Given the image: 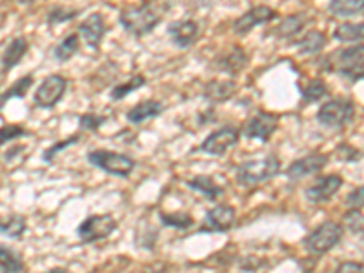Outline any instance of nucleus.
I'll list each match as a JSON object with an SVG mask.
<instances>
[{
  "instance_id": "16",
  "label": "nucleus",
  "mask_w": 364,
  "mask_h": 273,
  "mask_svg": "<svg viewBox=\"0 0 364 273\" xmlns=\"http://www.w3.org/2000/svg\"><path fill=\"white\" fill-rule=\"evenodd\" d=\"M106 22L100 13H93L87 18H84L79 24V35L84 38L91 50H99L102 44V37L106 35Z\"/></svg>"
},
{
  "instance_id": "28",
  "label": "nucleus",
  "mask_w": 364,
  "mask_h": 273,
  "mask_svg": "<svg viewBox=\"0 0 364 273\" xmlns=\"http://www.w3.org/2000/svg\"><path fill=\"white\" fill-rule=\"evenodd\" d=\"M301 95H302V102L304 104L318 102V100L324 99V97L328 95V87L321 79L308 80L304 86H301Z\"/></svg>"
},
{
  "instance_id": "24",
  "label": "nucleus",
  "mask_w": 364,
  "mask_h": 273,
  "mask_svg": "<svg viewBox=\"0 0 364 273\" xmlns=\"http://www.w3.org/2000/svg\"><path fill=\"white\" fill-rule=\"evenodd\" d=\"M304 26H306L304 15H290V17H286L277 28L272 29V35H275L277 38H290L301 33Z\"/></svg>"
},
{
  "instance_id": "17",
  "label": "nucleus",
  "mask_w": 364,
  "mask_h": 273,
  "mask_svg": "<svg viewBox=\"0 0 364 273\" xmlns=\"http://www.w3.org/2000/svg\"><path fill=\"white\" fill-rule=\"evenodd\" d=\"M29 50V44L24 37H15L8 46H6L2 58H0V66H2V73H9L13 68H17L22 63V58L26 57Z\"/></svg>"
},
{
  "instance_id": "31",
  "label": "nucleus",
  "mask_w": 364,
  "mask_h": 273,
  "mask_svg": "<svg viewBox=\"0 0 364 273\" xmlns=\"http://www.w3.org/2000/svg\"><path fill=\"white\" fill-rule=\"evenodd\" d=\"M31 86H33V75H24V77L15 80V82L2 93V100H4L6 104L11 99H24Z\"/></svg>"
},
{
  "instance_id": "8",
  "label": "nucleus",
  "mask_w": 364,
  "mask_h": 273,
  "mask_svg": "<svg viewBox=\"0 0 364 273\" xmlns=\"http://www.w3.org/2000/svg\"><path fill=\"white\" fill-rule=\"evenodd\" d=\"M68 90V80L64 79L63 75H50L46 77L37 87L33 95V102L37 108L41 109H51L55 108L60 100H63L64 93Z\"/></svg>"
},
{
  "instance_id": "3",
  "label": "nucleus",
  "mask_w": 364,
  "mask_h": 273,
  "mask_svg": "<svg viewBox=\"0 0 364 273\" xmlns=\"http://www.w3.org/2000/svg\"><path fill=\"white\" fill-rule=\"evenodd\" d=\"M281 173V161L275 155H266L261 159H252V161L242 162L237 166V182L242 188H252L269 181Z\"/></svg>"
},
{
  "instance_id": "33",
  "label": "nucleus",
  "mask_w": 364,
  "mask_h": 273,
  "mask_svg": "<svg viewBox=\"0 0 364 273\" xmlns=\"http://www.w3.org/2000/svg\"><path fill=\"white\" fill-rule=\"evenodd\" d=\"M79 13H80L79 9L53 6V8H50L48 15H46V22H48V26L64 24V22H70V21H73V18L79 17Z\"/></svg>"
},
{
  "instance_id": "43",
  "label": "nucleus",
  "mask_w": 364,
  "mask_h": 273,
  "mask_svg": "<svg viewBox=\"0 0 364 273\" xmlns=\"http://www.w3.org/2000/svg\"><path fill=\"white\" fill-rule=\"evenodd\" d=\"M64 272H68V269H64V268H51L50 269V273H64Z\"/></svg>"
},
{
  "instance_id": "25",
  "label": "nucleus",
  "mask_w": 364,
  "mask_h": 273,
  "mask_svg": "<svg viewBox=\"0 0 364 273\" xmlns=\"http://www.w3.org/2000/svg\"><path fill=\"white\" fill-rule=\"evenodd\" d=\"M328 11L333 17H353L364 11V0H330Z\"/></svg>"
},
{
  "instance_id": "2",
  "label": "nucleus",
  "mask_w": 364,
  "mask_h": 273,
  "mask_svg": "<svg viewBox=\"0 0 364 273\" xmlns=\"http://www.w3.org/2000/svg\"><path fill=\"white\" fill-rule=\"evenodd\" d=\"M323 70L341 75L350 82L364 79V44L333 51L323 60Z\"/></svg>"
},
{
  "instance_id": "30",
  "label": "nucleus",
  "mask_w": 364,
  "mask_h": 273,
  "mask_svg": "<svg viewBox=\"0 0 364 273\" xmlns=\"http://www.w3.org/2000/svg\"><path fill=\"white\" fill-rule=\"evenodd\" d=\"M161 224L166 228H173V230H188L193 226V217L186 211H175V213H161L159 215Z\"/></svg>"
},
{
  "instance_id": "38",
  "label": "nucleus",
  "mask_w": 364,
  "mask_h": 273,
  "mask_svg": "<svg viewBox=\"0 0 364 273\" xmlns=\"http://www.w3.org/2000/svg\"><path fill=\"white\" fill-rule=\"evenodd\" d=\"M344 204H346L348 208H357V210L364 208V186H359L353 191H350L346 200H344Z\"/></svg>"
},
{
  "instance_id": "5",
  "label": "nucleus",
  "mask_w": 364,
  "mask_h": 273,
  "mask_svg": "<svg viewBox=\"0 0 364 273\" xmlns=\"http://www.w3.org/2000/svg\"><path fill=\"white\" fill-rule=\"evenodd\" d=\"M87 162L113 177H129L135 170V161L129 155L109 149H91L87 154Z\"/></svg>"
},
{
  "instance_id": "37",
  "label": "nucleus",
  "mask_w": 364,
  "mask_h": 273,
  "mask_svg": "<svg viewBox=\"0 0 364 273\" xmlns=\"http://www.w3.org/2000/svg\"><path fill=\"white\" fill-rule=\"evenodd\" d=\"M106 120H108V117L97 115V113H84L79 117V126L86 132H99L100 126H104Z\"/></svg>"
},
{
  "instance_id": "29",
  "label": "nucleus",
  "mask_w": 364,
  "mask_h": 273,
  "mask_svg": "<svg viewBox=\"0 0 364 273\" xmlns=\"http://www.w3.org/2000/svg\"><path fill=\"white\" fill-rule=\"evenodd\" d=\"M333 38L339 42L364 41V22H359V24H339L333 31Z\"/></svg>"
},
{
  "instance_id": "40",
  "label": "nucleus",
  "mask_w": 364,
  "mask_h": 273,
  "mask_svg": "<svg viewBox=\"0 0 364 273\" xmlns=\"http://www.w3.org/2000/svg\"><path fill=\"white\" fill-rule=\"evenodd\" d=\"M337 272H364V264L360 262H343L337 266Z\"/></svg>"
},
{
  "instance_id": "32",
  "label": "nucleus",
  "mask_w": 364,
  "mask_h": 273,
  "mask_svg": "<svg viewBox=\"0 0 364 273\" xmlns=\"http://www.w3.org/2000/svg\"><path fill=\"white\" fill-rule=\"evenodd\" d=\"M144 84H146L144 75H135V77H132L128 82L117 84V86L109 91V99L115 100V102L117 100H122L124 97H128L129 93H133V91H136L139 87L144 86Z\"/></svg>"
},
{
  "instance_id": "15",
  "label": "nucleus",
  "mask_w": 364,
  "mask_h": 273,
  "mask_svg": "<svg viewBox=\"0 0 364 273\" xmlns=\"http://www.w3.org/2000/svg\"><path fill=\"white\" fill-rule=\"evenodd\" d=\"M200 35L199 24L195 21H175L168 26V37L177 48H190Z\"/></svg>"
},
{
  "instance_id": "14",
  "label": "nucleus",
  "mask_w": 364,
  "mask_h": 273,
  "mask_svg": "<svg viewBox=\"0 0 364 273\" xmlns=\"http://www.w3.org/2000/svg\"><path fill=\"white\" fill-rule=\"evenodd\" d=\"M275 18H277V11H275V9L268 8V6H257V8L248 9L242 17H239L233 22V31H235L237 35H246L250 33L253 28H257V26L272 22L275 21Z\"/></svg>"
},
{
  "instance_id": "44",
  "label": "nucleus",
  "mask_w": 364,
  "mask_h": 273,
  "mask_svg": "<svg viewBox=\"0 0 364 273\" xmlns=\"http://www.w3.org/2000/svg\"><path fill=\"white\" fill-rule=\"evenodd\" d=\"M4 108V100H2V93H0V109Z\"/></svg>"
},
{
  "instance_id": "42",
  "label": "nucleus",
  "mask_w": 364,
  "mask_h": 273,
  "mask_svg": "<svg viewBox=\"0 0 364 273\" xmlns=\"http://www.w3.org/2000/svg\"><path fill=\"white\" fill-rule=\"evenodd\" d=\"M17 2L22 6H29V4H33L35 0H17Z\"/></svg>"
},
{
  "instance_id": "36",
  "label": "nucleus",
  "mask_w": 364,
  "mask_h": 273,
  "mask_svg": "<svg viewBox=\"0 0 364 273\" xmlns=\"http://www.w3.org/2000/svg\"><path fill=\"white\" fill-rule=\"evenodd\" d=\"M343 224L352 233L360 235V233H364V213H360L357 208H350V211L343 217Z\"/></svg>"
},
{
  "instance_id": "7",
  "label": "nucleus",
  "mask_w": 364,
  "mask_h": 273,
  "mask_svg": "<svg viewBox=\"0 0 364 273\" xmlns=\"http://www.w3.org/2000/svg\"><path fill=\"white\" fill-rule=\"evenodd\" d=\"M117 232V220L112 215H90L77 228V235L84 245L108 239Z\"/></svg>"
},
{
  "instance_id": "19",
  "label": "nucleus",
  "mask_w": 364,
  "mask_h": 273,
  "mask_svg": "<svg viewBox=\"0 0 364 273\" xmlns=\"http://www.w3.org/2000/svg\"><path fill=\"white\" fill-rule=\"evenodd\" d=\"M237 84L232 80H211L204 86L203 97L211 104H220L235 95Z\"/></svg>"
},
{
  "instance_id": "18",
  "label": "nucleus",
  "mask_w": 364,
  "mask_h": 273,
  "mask_svg": "<svg viewBox=\"0 0 364 273\" xmlns=\"http://www.w3.org/2000/svg\"><path fill=\"white\" fill-rule=\"evenodd\" d=\"M246 64H248V55L245 53L242 48L235 46L230 53H224L220 57H217L213 66H215V70L223 71L226 75H237L245 70Z\"/></svg>"
},
{
  "instance_id": "23",
  "label": "nucleus",
  "mask_w": 364,
  "mask_h": 273,
  "mask_svg": "<svg viewBox=\"0 0 364 273\" xmlns=\"http://www.w3.org/2000/svg\"><path fill=\"white\" fill-rule=\"evenodd\" d=\"M328 38L323 31H317V29H311L308 33L302 35L297 42H295V48L301 51V55H317L318 51L324 50Z\"/></svg>"
},
{
  "instance_id": "9",
  "label": "nucleus",
  "mask_w": 364,
  "mask_h": 273,
  "mask_svg": "<svg viewBox=\"0 0 364 273\" xmlns=\"http://www.w3.org/2000/svg\"><path fill=\"white\" fill-rule=\"evenodd\" d=\"M237 220L235 208L230 204H217L215 208L206 211L203 224H200V233H226L233 228Z\"/></svg>"
},
{
  "instance_id": "41",
  "label": "nucleus",
  "mask_w": 364,
  "mask_h": 273,
  "mask_svg": "<svg viewBox=\"0 0 364 273\" xmlns=\"http://www.w3.org/2000/svg\"><path fill=\"white\" fill-rule=\"evenodd\" d=\"M26 149V146H21V144H17V146H13V148H9L8 151H6L4 154V162H11L13 159H17L18 155L17 154H22V151H24Z\"/></svg>"
},
{
  "instance_id": "4",
  "label": "nucleus",
  "mask_w": 364,
  "mask_h": 273,
  "mask_svg": "<svg viewBox=\"0 0 364 273\" xmlns=\"http://www.w3.org/2000/svg\"><path fill=\"white\" fill-rule=\"evenodd\" d=\"M343 226L333 220H326V223L318 224L315 230H311L304 239H302V246L306 248L308 253L314 255H323L330 250L336 248L343 239Z\"/></svg>"
},
{
  "instance_id": "11",
  "label": "nucleus",
  "mask_w": 364,
  "mask_h": 273,
  "mask_svg": "<svg viewBox=\"0 0 364 273\" xmlns=\"http://www.w3.org/2000/svg\"><path fill=\"white\" fill-rule=\"evenodd\" d=\"M279 128V117L268 112H257L245 126V136L252 141L268 142Z\"/></svg>"
},
{
  "instance_id": "26",
  "label": "nucleus",
  "mask_w": 364,
  "mask_h": 273,
  "mask_svg": "<svg viewBox=\"0 0 364 273\" xmlns=\"http://www.w3.org/2000/svg\"><path fill=\"white\" fill-rule=\"evenodd\" d=\"M26 264L22 261V257L9 246L0 245V272L8 273H18L24 272Z\"/></svg>"
},
{
  "instance_id": "13",
  "label": "nucleus",
  "mask_w": 364,
  "mask_h": 273,
  "mask_svg": "<svg viewBox=\"0 0 364 273\" xmlns=\"http://www.w3.org/2000/svg\"><path fill=\"white\" fill-rule=\"evenodd\" d=\"M328 155L324 154H310L306 157L297 159V161L291 162L288 168H286V177L290 178V181H301V178L308 177V175L318 173V171L323 170L324 166L328 164Z\"/></svg>"
},
{
  "instance_id": "6",
  "label": "nucleus",
  "mask_w": 364,
  "mask_h": 273,
  "mask_svg": "<svg viewBox=\"0 0 364 273\" xmlns=\"http://www.w3.org/2000/svg\"><path fill=\"white\" fill-rule=\"evenodd\" d=\"M355 117V106L348 99H333L324 102L317 112V122L326 128H343Z\"/></svg>"
},
{
  "instance_id": "39",
  "label": "nucleus",
  "mask_w": 364,
  "mask_h": 273,
  "mask_svg": "<svg viewBox=\"0 0 364 273\" xmlns=\"http://www.w3.org/2000/svg\"><path fill=\"white\" fill-rule=\"evenodd\" d=\"M339 154H343V155H339V157L343 159V161L353 162V161H359V159H360V151H359V149L352 148V146H348V144L339 146Z\"/></svg>"
},
{
  "instance_id": "20",
  "label": "nucleus",
  "mask_w": 364,
  "mask_h": 273,
  "mask_svg": "<svg viewBox=\"0 0 364 273\" xmlns=\"http://www.w3.org/2000/svg\"><path fill=\"white\" fill-rule=\"evenodd\" d=\"M162 112H164V106H162L159 100L149 99V100H142V102L135 104V106L126 113V119H128L132 124H142V122H146V120L159 117Z\"/></svg>"
},
{
  "instance_id": "27",
  "label": "nucleus",
  "mask_w": 364,
  "mask_h": 273,
  "mask_svg": "<svg viewBox=\"0 0 364 273\" xmlns=\"http://www.w3.org/2000/svg\"><path fill=\"white\" fill-rule=\"evenodd\" d=\"M79 48H80V35L77 33L68 35L63 42H58V44L55 46V50H53L55 60H57V63H66V60H70V58L79 51Z\"/></svg>"
},
{
  "instance_id": "10",
  "label": "nucleus",
  "mask_w": 364,
  "mask_h": 273,
  "mask_svg": "<svg viewBox=\"0 0 364 273\" xmlns=\"http://www.w3.org/2000/svg\"><path fill=\"white\" fill-rule=\"evenodd\" d=\"M240 139V132L233 126H224V128L217 129V132L210 133L203 141V144L199 146L200 151L208 155H213V157H223L228 149H232L233 146H237Z\"/></svg>"
},
{
  "instance_id": "12",
  "label": "nucleus",
  "mask_w": 364,
  "mask_h": 273,
  "mask_svg": "<svg viewBox=\"0 0 364 273\" xmlns=\"http://www.w3.org/2000/svg\"><path fill=\"white\" fill-rule=\"evenodd\" d=\"M343 184L344 181L339 175H323V177H318L311 186L306 188L304 195H306V199L314 204L326 203V200H330L331 197L343 188Z\"/></svg>"
},
{
  "instance_id": "35",
  "label": "nucleus",
  "mask_w": 364,
  "mask_h": 273,
  "mask_svg": "<svg viewBox=\"0 0 364 273\" xmlns=\"http://www.w3.org/2000/svg\"><path fill=\"white\" fill-rule=\"evenodd\" d=\"M29 132L21 124H4L0 126V146H6L9 142L28 136Z\"/></svg>"
},
{
  "instance_id": "21",
  "label": "nucleus",
  "mask_w": 364,
  "mask_h": 273,
  "mask_svg": "<svg viewBox=\"0 0 364 273\" xmlns=\"http://www.w3.org/2000/svg\"><path fill=\"white\" fill-rule=\"evenodd\" d=\"M186 186L197 193L204 195L208 200H217L224 195V188L217 184L215 178H211L210 175H197V177L186 181Z\"/></svg>"
},
{
  "instance_id": "34",
  "label": "nucleus",
  "mask_w": 364,
  "mask_h": 273,
  "mask_svg": "<svg viewBox=\"0 0 364 273\" xmlns=\"http://www.w3.org/2000/svg\"><path fill=\"white\" fill-rule=\"evenodd\" d=\"M79 141H80V135L79 133H75V135L68 136V139H63V141L55 142V144H51L50 148L44 149V154H42V161H44L46 164H51V162L55 161V157H57L60 151L68 149L70 146H75Z\"/></svg>"
},
{
  "instance_id": "22",
  "label": "nucleus",
  "mask_w": 364,
  "mask_h": 273,
  "mask_svg": "<svg viewBox=\"0 0 364 273\" xmlns=\"http://www.w3.org/2000/svg\"><path fill=\"white\" fill-rule=\"evenodd\" d=\"M26 230H28V220L24 215L9 213V215L0 217V235L13 240H21L26 235Z\"/></svg>"
},
{
  "instance_id": "1",
  "label": "nucleus",
  "mask_w": 364,
  "mask_h": 273,
  "mask_svg": "<svg viewBox=\"0 0 364 273\" xmlns=\"http://www.w3.org/2000/svg\"><path fill=\"white\" fill-rule=\"evenodd\" d=\"M166 8L155 0H144L142 4L132 6L120 11L119 21L120 26L133 37H144L151 33L155 28L162 22Z\"/></svg>"
}]
</instances>
